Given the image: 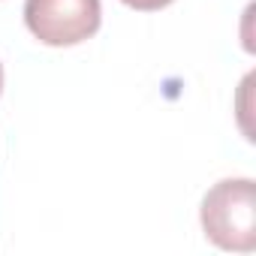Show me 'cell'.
I'll list each match as a JSON object with an SVG mask.
<instances>
[{
  "label": "cell",
  "mask_w": 256,
  "mask_h": 256,
  "mask_svg": "<svg viewBox=\"0 0 256 256\" xmlns=\"http://www.w3.org/2000/svg\"><path fill=\"white\" fill-rule=\"evenodd\" d=\"M202 229L223 250L256 247V187L250 178H226L202 199Z\"/></svg>",
  "instance_id": "cell-1"
},
{
  "label": "cell",
  "mask_w": 256,
  "mask_h": 256,
  "mask_svg": "<svg viewBox=\"0 0 256 256\" xmlns=\"http://www.w3.org/2000/svg\"><path fill=\"white\" fill-rule=\"evenodd\" d=\"M100 0H24V24L46 46H78L100 30Z\"/></svg>",
  "instance_id": "cell-2"
},
{
  "label": "cell",
  "mask_w": 256,
  "mask_h": 256,
  "mask_svg": "<svg viewBox=\"0 0 256 256\" xmlns=\"http://www.w3.org/2000/svg\"><path fill=\"white\" fill-rule=\"evenodd\" d=\"M120 4H126L130 10H139V12H154V10L169 6L172 0H120Z\"/></svg>",
  "instance_id": "cell-3"
},
{
  "label": "cell",
  "mask_w": 256,
  "mask_h": 256,
  "mask_svg": "<svg viewBox=\"0 0 256 256\" xmlns=\"http://www.w3.org/2000/svg\"><path fill=\"white\" fill-rule=\"evenodd\" d=\"M0 90H4V66H0Z\"/></svg>",
  "instance_id": "cell-4"
}]
</instances>
